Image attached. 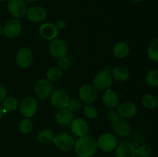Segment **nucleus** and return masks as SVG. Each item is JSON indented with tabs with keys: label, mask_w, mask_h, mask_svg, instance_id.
<instances>
[{
	"label": "nucleus",
	"mask_w": 158,
	"mask_h": 157,
	"mask_svg": "<svg viewBox=\"0 0 158 157\" xmlns=\"http://www.w3.org/2000/svg\"><path fill=\"white\" fill-rule=\"evenodd\" d=\"M142 105L147 109H155L157 106V99L155 96L151 94H146L142 97L141 99Z\"/></svg>",
	"instance_id": "27"
},
{
	"label": "nucleus",
	"mask_w": 158,
	"mask_h": 157,
	"mask_svg": "<svg viewBox=\"0 0 158 157\" xmlns=\"http://www.w3.org/2000/svg\"><path fill=\"white\" fill-rule=\"evenodd\" d=\"M113 78L119 82H125L129 79L130 71L127 68L124 66H118L113 69L112 72Z\"/></svg>",
	"instance_id": "21"
},
{
	"label": "nucleus",
	"mask_w": 158,
	"mask_h": 157,
	"mask_svg": "<svg viewBox=\"0 0 158 157\" xmlns=\"http://www.w3.org/2000/svg\"><path fill=\"white\" fill-rule=\"evenodd\" d=\"M97 149V140L89 135L79 137L75 142L73 148L77 157H92L96 153Z\"/></svg>",
	"instance_id": "1"
},
{
	"label": "nucleus",
	"mask_w": 158,
	"mask_h": 157,
	"mask_svg": "<svg viewBox=\"0 0 158 157\" xmlns=\"http://www.w3.org/2000/svg\"><path fill=\"white\" fill-rule=\"evenodd\" d=\"M19 106V101L15 97H6L2 101L3 109L7 111H15Z\"/></svg>",
	"instance_id": "26"
},
{
	"label": "nucleus",
	"mask_w": 158,
	"mask_h": 157,
	"mask_svg": "<svg viewBox=\"0 0 158 157\" xmlns=\"http://www.w3.org/2000/svg\"><path fill=\"white\" fill-rule=\"evenodd\" d=\"M151 157H154V156H151Z\"/></svg>",
	"instance_id": "43"
},
{
	"label": "nucleus",
	"mask_w": 158,
	"mask_h": 157,
	"mask_svg": "<svg viewBox=\"0 0 158 157\" xmlns=\"http://www.w3.org/2000/svg\"><path fill=\"white\" fill-rule=\"evenodd\" d=\"M49 52L52 57L60 59L66 56L68 52L67 46L63 40L55 38L53 40H51L49 43Z\"/></svg>",
	"instance_id": "10"
},
{
	"label": "nucleus",
	"mask_w": 158,
	"mask_h": 157,
	"mask_svg": "<svg viewBox=\"0 0 158 157\" xmlns=\"http://www.w3.org/2000/svg\"><path fill=\"white\" fill-rule=\"evenodd\" d=\"M113 82V76L110 71L107 69L100 71L95 75L93 79V86L97 90L108 89Z\"/></svg>",
	"instance_id": "3"
},
{
	"label": "nucleus",
	"mask_w": 158,
	"mask_h": 157,
	"mask_svg": "<svg viewBox=\"0 0 158 157\" xmlns=\"http://www.w3.org/2000/svg\"><path fill=\"white\" fill-rule=\"evenodd\" d=\"M37 107L38 103L34 97H26L20 103V113L26 118H31L36 112Z\"/></svg>",
	"instance_id": "9"
},
{
	"label": "nucleus",
	"mask_w": 158,
	"mask_h": 157,
	"mask_svg": "<svg viewBox=\"0 0 158 157\" xmlns=\"http://www.w3.org/2000/svg\"><path fill=\"white\" fill-rule=\"evenodd\" d=\"M56 119L60 125L63 126H69L73 120V115L67 108L60 109L56 113Z\"/></svg>",
	"instance_id": "19"
},
{
	"label": "nucleus",
	"mask_w": 158,
	"mask_h": 157,
	"mask_svg": "<svg viewBox=\"0 0 158 157\" xmlns=\"http://www.w3.org/2000/svg\"><path fill=\"white\" fill-rule=\"evenodd\" d=\"M26 16L32 22H43L47 18V12L41 6H32L27 10Z\"/></svg>",
	"instance_id": "12"
},
{
	"label": "nucleus",
	"mask_w": 158,
	"mask_h": 157,
	"mask_svg": "<svg viewBox=\"0 0 158 157\" xmlns=\"http://www.w3.org/2000/svg\"><path fill=\"white\" fill-rule=\"evenodd\" d=\"M83 114L87 119H93L97 116L98 112L97 109L94 106L91 104H86L83 107Z\"/></svg>",
	"instance_id": "31"
},
{
	"label": "nucleus",
	"mask_w": 158,
	"mask_h": 157,
	"mask_svg": "<svg viewBox=\"0 0 158 157\" xmlns=\"http://www.w3.org/2000/svg\"><path fill=\"white\" fill-rule=\"evenodd\" d=\"M7 9L14 18L20 19L26 15L28 8L24 0H9L7 4Z\"/></svg>",
	"instance_id": "4"
},
{
	"label": "nucleus",
	"mask_w": 158,
	"mask_h": 157,
	"mask_svg": "<svg viewBox=\"0 0 158 157\" xmlns=\"http://www.w3.org/2000/svg\"><path fill=\"white\" fill-rule=\"evenodd\" d=\"M146 82L149 86L158 87V69H151L147 73Z\"/></svg>",
	"instance_id": "28"
},
{
	"label": "nucleus",
	"mask_w": 158,
	"mask_h": 157,
	"mask_svg": "<svg viewBox=\"0 0 158 157\" xmlns=\"http://www.w3.org/2000/svg\"><path fill=\"white\" fill-rule=\"evenodd\" d=\"M79 97L86 104H91L96 101L98 96L97 89L90 84L83 85L79 89Z\"/></svg>",
	"instance_id": "8"
},
{
	"label": "nucleus",
	"mask_w": 158,
	"mask_h": 157,
	"mask_svg": "<svg viewBox=\"0 0 158 157\" xmlns=\"http://www.w3.org/2000/svg\"><path fill=\"white\" fill-rule=\"evenodd\" d=\"M22 30V25L18 19H10L5 24L3 33L5 36L9 38H16L19 35Z\"/></svg>",
	"instance_id": "14"
},
{
	"label": "nucleus",
	"mask_w": 158,
	"mask_h": 157,
	"mask_svg": "<svg viewBox=\"0 0 158 157\" xmlns=\"http://www.w3.org/2000/svg\"><path fill=\"white\" fill-rule=\"evenodd\" d=\"M49 97L51 104L57 109L66 108L69 100V96L66 91L62 89H56L52 91Z\"/></svg>",
	"instance_id": "7"
},
{
	"label": "nucleus",
	"mask_w": 158,
	"mask_h": 157,
	"mask_svg": "<svg viewBox=\"0 0 158 157\" xmlns=\"http://www.w3.org/2000/svg\"><path fill=\"white\" fill-rule=\"evenodd\" d=\"M2 33H3V27L1 26V24H0V35Z\"/></svg>",
	"instance_id": "38"
},
{
	"label": "nucleus",
	"mask_w": 158,
	"mask_h": 157,
	"mask_svg": "<svg viewBox=\"0 0 158 157\" xmlns=\"http://www.w3.org/2000/svg\"><path fill=\"white\" fill-rule=\"evenodd\" d=\"M3 114H4V109H3L2 106L0 105V119H1L2 117Z\"/></svg>",
	"instance_id": "37"
},
{
	"label": "nucleus",
	"mask_w": 158,
	"mask_h": 157,
	"mask_svg": "<svg viewBox=\"0 0 158 157\" xmlns=\"http://www.w3.org/2000/svg\"><path fill=\"white\" fill-rule=\"evenodd\" d=\"M82 104L80 101L77 99H69L66 108L72 112H77L81 109Z\"/></svg>",
	"instance_id": "32"
},
{
	"label": "nucleus",
	"mask_w": 158,
	"mask_h": 157,
	"mask_svg": "<svg viewBox=\"0 0 158 157\" xmlns=\"http://www.w3.org/2000/svg\"><path fill=\"white\" fill-rule=\"evenodd\" d=\"M116 157H137L136 147L131 142L123 141L116 147Z\"/></svg>",
	"instance_id": "13"
},
{
	"label": "nucleus",
	"mask_w": 158,
	"mask_h": 157,
	"mask_svg": "<svg viewBox=\"0 0 158 157\" xmlns=\"http://www.w3.org/2000/svg\"><path fill=\"white\" fill-rule=\"evenodd\" d=\"M152 153V148L148 145H141L136 148V156L137 157H151Z\"/></svg>",
	"instance_id": "29"
},
{
	"label": "nucleus",
	"mask_w": 158,
	"mask_h": 157,
	"mask_svg": "<svg viewBox=\"0 0 158 157\" xmlns=\"http://www.w3.org/2000/svg\"><path fill=\"white\" fill-rule=\"evenodd\" d=\"M134 2H141L142 0H133Z\"/></svg>",
	"instance_id": "40"
},
{
	"label": "nucleus",
	"mask_w": 158,
	"mask_h": 157,
	"mask_svg": "<svg viewBox=\"0 0 158 157\" xmlns=\"http://www.w3.org/2000/svg\"><path fill=\"white\" fill-rule=\"evenodd\" d=\"M25 2H35L36 0H24Z\"/></svg>",
	"instance_id": "39"
},
{
	"label": "nucleus",
	"mask_w": 158,
	"mask_h": 157,
	"mask_svg": "<svg viewBox=\"0 0 158 157\" xmlns=\"http://www.w3.org/2000/svg\"><path fill=\"white\" fill-rule=\"evenodd\" d=\"M107 119H109V121L111 122V123H114V122L117 121L119 119V115L118 113H117V111L114 110V109L110 110L107 114Z\"/></svg>",
	"instance_id": "34"
},
{
	"label": "nucleus",
	"mask_w": 158,
	"mask_h": 157,
	"mask_svg": "<svg viewBox=\"0 0 158 157\" xmlns=\"http://www.w3.org/2000/svg\"><path fill=\"white\" fill-rule=\"evenodd\" d=\"M1 2H5V1H7V0H0Z\"/></svg>",
	"instance_id": "42"
},
{
	"label": "nucleus",
	"mask_w": 158,
	"mask_h": 157,
	"mask_svg": "<svg viewBox=\"0 0 158 157\" xmlns=\"http://www.w3.org/2000/svg\"><path fill=\"white\" fill-rule=\"evenodd\" d=\"M32 128H33V125L29 118L23 119L19 125V129L20 132L24 134L29 133L32 130Z\"/></svg>",
	"instance_id": "30"
},
{
	"label": "nucleus",
	"mask_w": 158,
	"mask_h": 157,
	"mask_svg": "<svg viewBox=\"0 0 158 157\" xmlns=\"http://www.w3.org/2000/svg\"><path fill=\"white\" fill-rule=\"evenodd\" d=\"M102 101L104 106L108 108H114L118 105V95L111 89H106L102 96Z\"/></svg>",
	"instance_id": "20"
},
{
	"label": "nucleus",
	"mask_w": 158,
	"mask_h": 157,
	"mask_svg": "<svg viewBox=\"0 0 158 157\" xmlns=\"http://www.w3.org/2000/svg\"><path fill=\"white\" fill-rule=\"evenodd\" d=\"M34 91L37 97L41 99H46L50 96L53 91V85L47 78H41L35 83Z\"/></svg>",
	"instance_id": "6"
},
{
	"label": "nucleus",
	"mask_w": 158,
	"mask_h": 157,
	"mask_svg": "<svg viewBox=\"0 0 158 157\" xmlns=\"http://www.w3.org/2000/svg\"><path fill=\"white\" fill-rule=\"evenodd\" d=\"M39 32L40 35L45 39L53 40L58 35L59 29H57L56 25L50 22H46L40 26Z\"/></svg>",
	"instance_id": "18"
},
{
	"label": "nucleus",
	"mask_w": 158,
	"mask_h": 157,
	"mask_svg": "<svg viewBox=\"0 0 158 157\" xmlns=\"http://www.w3.org/2000/svg\"><path fill=\"white\" fill-rule=\"evenodd\" d=\"M97 142L99 149L104 152H111L117 146V137L110 132H105L100 135Z\"/></svg>",
	"instance_id": "5"
},
{
	"label": "nucleus",
	"mask_w": 158,
	"mask_h": 157,
	"mask_svg": "<svg viewBox=\"0 0 158 157\" xmlns=\"http://www.w3.org/2000/svg\"><path fill=\"white\" fill-rule=\"evenodd\" d=\"M157 106H158V96H157Z\"/></svg>",
	"instance_id": "41"
},
{
	"label": "nucleus",
	"mask_w": 158,
	"mask_h": 157,
	"mask_svg": "<svg viewBox=\"0 0 158 157\" xmlns=\"http://www.w3.org/2000/svg\"><path fill=\"white\" fill-rule=\"evenodd\" d=\"M148 55L153 62H158V38L153 40L148 47Z\"/></svg>",
	"instance_id": "25"
},
{
	"label": "nucleus",
	"mask_w": 158,
	"mask_h": 157,
	"mask_svg": "<svg viewBox=\"0 0 158 157\" xmlns=\"http://www.w3.org/2000/svg\"><path fill=\"white\" fill-rule=\"evenodd\" d=\"M69 65H70V62H69V58H67L66 57H63L58 60V66L61 69H67Z\"/></svg>",
	"instance_id": "33"
},
{
	"label": "nucleus",
	"mask_w": 158,
	"mask_h": 157,
	"mask_svg": "<svg viewBox=\"0 0 158 157\" xmlns=\"http://www.w3.org/2000/svg\"><path fill=\"white\" fill-rule=\"evenodd\" d=\"M63 75V69H60L59 66H52L49 68L46 72V78L51 83L57 82L62 78Z\"/></svg>",
	"instance_id": "23"
},
{
	"label": "nucleus",
	"mask_w": 158,
	"mask_h": 157,
	"mask_svg": "<svg viewBox=\"0 0 158 157\" xmlns=\"http://www.w3.org/2000/svg\"><path fill=\"white\" fill-rule=\"evenodd\" d=\"M56 26V28L58 29H63V28L66 26V22H65L64 21H63V20H61V21H59L58 22H57Z\"/></svg>",
	"instance_id": "36"
},
{
	"label": "nucleus",
	"mask_w": 158,
	"mask_h": 157,
	"mask_svg": "<svg viewBox=\"0 0 158 157\" xmlns=\"http://www.w3.org/2000/svg\"><path fill=\"white\" fill-rule=\"evenodd\" d=\"M6 89L3 85L0 84V102L3 101L6 97Z\"/></svg>",
	"instance_id": "35"
},
{
	"label": "nucleus",
	"mask_w": 158,
	"mask_h": 157,
	"mask_svg": "<svg viewBox=\"0 0 158 157\" xmlns=\"http://www.w3.org/2000/svg\"><path fill=\"white\" fill-rule=\"evenodd\" d=\"M70 126L73 133L78 137L84 136L87 135L89 132V126L87 123L81 118L73 119Z\"/></svg>",
	"instance_id": "17"
},
{
	"label": "nucleus",
	"mask_w": 158,
	"mask_h": 157,
	"mask_svg": "<svg viewBox=\"0 0 158 157\" xmlns=\"http://www.w3.org/2000/svg\"><path fill=\"white\" fill-rule=\"evenodd\" d=\"M54 136L55 135L52 131L48 129H45L39 132L37 135V140L42 144H49L52 142Z\"/></svg>",
	"instance_id": "24"
},
{
	"label": "nucleus",
	"mask_w": 158,
	"mask_h": 157,
	"mask_svg": "<svg viewBox=\"0 0 158 157\" xmlns=\"http://www.w3.org/2000/svg\"><path fill=\"white\" fill-rule=\"evenodd\" d=\"M130 52V46L125 42H119L113 49V53L114 56L118 58H125L128 55Z\"/></svg>",
	"instance_id": "22"
},
{
	"label": "nucleus",
	"mask_w": 158,
	"mask_h": 157,
	"mask_svg": "<svg viewBox=\"0 0 158 157\" xmlns=\"http://www.w3.org/2000/svg\"><path fill=\"white\" fill-rule=\"evenodd\" d=\"M33 54L32 50L28 47H23L17 52L15 61L17 65L21 68H28L32 65Z\"/></svg>",
	"instance_id": "11"
},
{
	"label": "nucleus",
	"mask_w": 158,
	"mask_h": 157,
	"mask_svg": "<svg viewBox=\"0 0 158 157\" xmlns=\"http://www.w3.org/2000/svg\"><path fill=\"white\" fill-rule=\"evenodd\" d=\"M52 142L57 149L65 152L72 151L75 145L73 137L66 132H60L56 134L54 136Z\"/></svg>",
	"instance_id": "2"
},
{
	"label": "nucleus",
	"mask_w": 158,
	"mask_h": 157,
	"mask_svg": "<svg viewBox=\"0 0 158 157\" xmlns=\"http://www.w3.org/2000/svg\"><path fill=\"white\" fill-rule=\"evenodd\" d=\"M113 130L117 135L122 138L128 137L131 133V126L126 119L119 118L117 121L112 123Z\"/></svg>",
	"instance_id": "15"
},
{
	"label": "nucleus",
	"mask_w": 158,
	"mask_h": 157,
	"mask_svg": "<svg viewBox=\"0 0 158 157\" xmlns=\"http://www.w3.org/2000/svg\"><path fill=\"white\" fill-rule=\"evenodd\" d=\"M137 112V107L132 102H124L121 103L117 108V113L122 119H131L136 115Z\"/></svg>",
	"instance_id": "16"
}]
</instances>
